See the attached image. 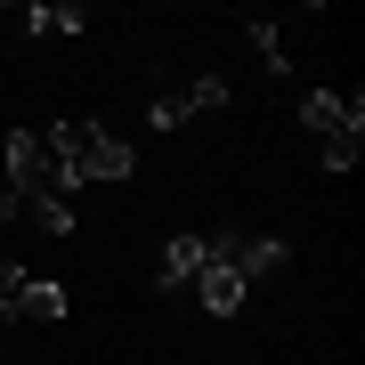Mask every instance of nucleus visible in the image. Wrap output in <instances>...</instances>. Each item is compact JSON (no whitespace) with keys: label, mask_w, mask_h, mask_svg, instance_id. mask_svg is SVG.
I'll list each match as a JSON object with an SVG mask.
<instances>
[{"label":"nucleus","mask_w":365,"mask_h":365,"mask_svg":"<svg viewBox=\"0 0 365 365\" xmlns=\"http://www.w3.org/2000/svg\"><path fill=\"white\" fill-rule=\"evenodd\" d=\"M244 41H252V57H260V66H268L276 81L292 73V49H284V33H276L268 16H244Z\"/></svg>","instance_id":"8"},{"label":"nucleus","mask_w":365,"mask_h":365,"mask_svg":"<svg viewBox=\"0 0 365 365\" xmlns=\"http://www.w3.org/2000/svg\"><path fill=\"white\" fill-rule=\"evenodd\" d=\"M0 163H9V179H0V187H9L16 203H25V195H49V179H57V170H49V146H41V130H9Z\"/></svg>","instance_id":"2"},{"label":"nucleus","mask_w":365,"mask_h":365,"mask_svg":"<svg viewBox=\"0 0 365 365\" xmlns=\"http://www.w3.org/2000/svg\"><path fill=\"white\" fill-rule=\"evenodd\" d=\"M300 130L309 138H365V90H309L300 98Z\"/></svg>","instance_id":"1"},{"label":"nucleus","mask_w":365,"mask_h":365,"mask_svg":"<svg viewBox=\"0 0 365 365\" xmlns=\"http://www.w3.org/2000/svg\"><path fill=\"white\" fill-rule=\"evenodd\" d=\"M357 155H365V138H317V170H357Z\"/></svg>","instance_id":"11"},{"label":"nucleus","mask_w":365,"mask_h":365,"mask_svg":"<svg viewBox=\"0 0 365 365\" xmlns=\"http://www.w3.org/2000/svg\"><path fill=\"white\" fill-rule=\"evenodd\" d=\"M25 220H33L41 235H73V203H66V195H25Z\"/></svg>","instance_id":"9"},{"label":"nucleus","mask_w":365,"mask_h":365,"mask_svg":"<svg viewBox=\"0 0 365 365\" xmlns=\"http://www.w3.org/2000/svg\"><path fill=\"white\" fill-rule=\"evenodd\" d=\"M211 260V244H203V235L195 227H179V235H170V244H163V268H155V292L163 300H179L187 284H195V268Z\"/></svg>","instance_id":"4"},{"label":"nucleus","mask_w":365,"mask_h":365,"mask_svg":"<svg viewBox=\"0 0 365 365\" xmlns=\"http://www.w3.org/2000/svg\"><path fill=\"white\" fill-rule=\"evenodd\" d=\"M187 292L203 300V317H244V300H252V284H244V276H235L227 260H203V268H195V284H187Z\"/></svg>","instance_id":"5"},{"label":"nucleus","mask_w":365,"mask_h":365,"mask_svg":"<svg viewBox=\"0 0 365 365\" xmlns=\"http://www.w3.org/2000/svg\"><path fill=\"white\" fill-rule=\"evenodd\" d=\"M179 106H187V122H195V114H220V106H227V81H220V73H195V81L179 90Z\"/></svg>","instance_id":"10"},{"label":"nucleus","mask_w":365,"mask_h":365,"mask_svg":"<svg viewBox=\"0 0 365 365\" xmlns=\"http://www.w3.org/2000/svg\"><path fill=\"white\" fill-rule=\"evenodd\" d=\"M66 309H73V292L57 284V276H25V292H16V325H25V317H33V325H57Z\"/></svg>","instance_id":"7"},{"label":"nucleus","mask_w":365,"mask_h":365,"mask_svg":"<svg viewBox=\"0 0 365 365\" xmlns=\"http://www.w3.org/2000/svg\"><path fill=\"white\" fill-rule=\"evenodd\" d=\"M16 211H25V203H16L9 187H0V227H16Z\"/></svg>","instance_id":"13"},{"label":"nucleus","mask_w":365,"mask_h":365,"mask_svg":"<svg viewBox=\"0 0 365 365\" xmlns=\"http://www.w3.org/2000/svg\"><path fill=\"white\" fill-rule=\"evenodd\" d=\"M73 170H81V187H90V179L122 187V179L138 170V155H130V146H122L114 130H98V122H81V155H73Z\"/></svg>","instance_id":"3"},{"label":"nucleus","mask_w":365,"mask_h":365,"mask_svg":"<svg viewBox=\"0 0 365 365\" xmlns=\"http://www.w3.org/2000/svg\"><path fill=\"white\" fill-rule=\"evenodd\" d=\"M146 122H155V130H187V106H179V90L146 98Z\"/></svg>","instance_id":"12"},{"label":"nucleus","mask_w":365,"mask_h":365,"mask_svg":"<svg viewBox=\"0 0 365 365\" xmlns=\"http://www.w3.org/2000/svg\"><path fill=\"white\" fill-rule=\"evenodd\" d=\"M25 41H73V33H90V9H73V0H25Z\"/></svg>","instance_id":"6"}]
</instances>
